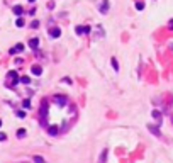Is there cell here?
Returning a JSON list of instances; mask_svg holds the SVG:
<instances>
[{"label": "cell", "instance_id": "6da1fadb", "mask_svg": "<svg viewBox=\"0 0 173 163\" xmlns=\"http://www.w3.org/2000/svg\"><path fill=\"white\" fill-rule=\"evenodd\" d=\"M75 31H76V34H88V32H90V27H87V26H78Z\"/></svg>", "mask_w": 173, "mask_h": 163}, {"label": "cell", "instance_id": "7a4b0ae2", "mask_svg": "<svg viewBox=\"0 0 173 163\" xmlns=\"http://www.w3.org/2000/svg\"><path fill=\"white\" fill-rule=\"evenodd\" d=\"M49 36H51V38H60V36H61V31L58 29V27H54V29L49 31Z\"/></svg>", "mask_w": 173, "mask_h": 163}, {"label": "cell", "instance_id": "3957f363", "mask_svg": "<svg viewBox=\"0 0 173 163\" xmlns=\"http://www.w3.org/2000/svg\"><path fill=\"white\" fill-rule=\"evenodd\" d=\"M48 133H49L51 136H56L58 133H60V129H58L56 126H49V128H48Z\"/></svg>", "mask_w": 173, "mask_h": 163}, {"label": "cell", "instance_id": "277c9868", "mask_svg": "<svg viewBox=\"0 0 173 163\" xmlns=\"http://www.w3.org/2000/svg\"><path fill=\"white\" fill-rule=\"evenodd\" d=\"M22 12H24V9L21 5H14V14L15 15H22Z\"/></svg>", "mask_w": 173, "mask_h": 163}, {"label": "cell", "instance_id": "5b68a950", "mask_svg": "<svg viewBox=\"0 0 173 163\" xmlns=\"http://www.w3.org/2000/svg\"><path fill=\"white\" fill-rule=\"evenodd\" d=\"M32 73H34V75H41V73H43V68H41V66H37V65H36V66H32Z\"/></svg>", "mask_w": 173, "mask_h": 163}, {"label": "cell", "instance_id": "8992f818", "mask_svg": "<svg viewBox=\"0 0 173 163\" xmlns=\"http://www.w3.org/2000/svg\"><path fill=\"white\" fill-rule=\"evenodd\" d=\"M29 44H31V48H32V49H36L37 46H39V39L34 38V39H31V43H29Z\"/></svg>", "mask_w": 173, "mask_h": 163}, {"label": "cell", "instance_id": "52a82bcc", "mask_svg": "<svg viewBox=\"0 0 173 163\" xmlns=\"http://www.w3.org/2000/svg\"><path fill=\"white\" fill-rule=\"evenodd\" d=\"M9 77L14 80V83H19V77H17V73H15V71H10V73H9Z\"/></svg>", "mask_w": 173, "mask_h": 163}, {"label": "cell", "instance_id": "ba28073f", "mask_svg": "<svg viewBox=\"0 0 173 163\" xmlns=\"http://www.w3.org/2000/svg\"><path fill=\"white\" fill-rule=\"evenodd\" d=\"M107 7H109V2H107V0H104V4H102V7H100V12L105 14V12H107Z\"/></svg>", "mask_w": 173, "mask_h": 163}, {"label": "cell", "instance_id": "9c48e42d", "mask_svg": "<svg viewBox=\"0 0 173 163\" xmlns=\"http://www.w3.org/2000/svg\"><path fill=\"white\" fill-rule=\"evenodd\" d=\"M107 153H109V150H104V151H102V155H100V163H105V158H107Z\"/></svg>", "mask_w": 173, "mask_h": 163}, {"label": "cell", "instance_id": "30bf717a", "mask_svg": "<svg viewBox=\"0 0 173 163\" xmlns=\"http://www.w3.org/2000/svg\"><path fill=\"white\" fill-rule=\"evenodd\" d=\"M22 49H24V46H22V44H17V46H15V49H12L10 53L14 54V53H17V51H22Z\"/></svg>", "mask_w": 173, "mask_h": 163}, {"label": "cell", "instance_id": "8fae6325", "mask_svg": "<svg viewBox=\"0 0 173 163\" xmlns=\"http://www.w3.org/2000/svg\"><path fill=\"white\" fill-rule=\"evenodd\" d=\"M15 26H17V27H22V26H24V19H22V17H19V19H17Z\"/></svg>", "mask_w": 173, "mask_h": 163}, {"label": "cell", "instance_id": "7c38bea8", "mask_svg": "<svg viewBox=\"0 0 173 163\" xmlns=\"http://www.w3.org/2000/svg\"><path fill=\"white\" fill-rule=\"evenodd\" d=\"M110 63H112L114 70H119V65H117V60H115V58H112V60H110Z\"/></svg>", "mask_w": 173, "mask_h": 163}, {"label": "cell", "instance_id": "4fadbf2b", "mask_svg": "<svg viewBox=\"0 0 173 163\" xmlns=\"http://www.w3.org/2000/svg\"><path fill=\"white\" fill-rule=\"evenodd\" d=\"M21 82L27 85V83H31V78H29V77H22V78H21Z\"/></svg>", "mask_w": 173, "mask_h": 163}, {"label": "cell", "instance_id": "5bb4252c", "mask_svg": "<svg viewBox=\"0 0 173 163\" xmlns=\"http://www.w3.org/2000/svg\"><path fill=\"white\" fill-rule=\"evenodd\" d=\"M31 27H32V29H37V27H39V21H32Z\"/></svg>", "mask_w": 173, "mask_h": 163}, {"label": "cell", "instance_id": "9a60e30c", "mask_svg": "<svg viewBox=\"0 0 173 163\" xmlns=\"http://www.w3.org/2000/svg\"><path fill=\"white\" fill-rule=\"evenodd\" d=\"M136 9H138V10H143V9H144V4H143V2H138V4H136Z\"/></svg>", "mask_w": 173, "mask_h": 163}, {"label": "cell", "instance_id": "2e32d148", "mask_svg": "<svg viewBox=\"0 0 173 163\" xmlns=\"http://www.w3.org/2000/svg\"><path fill=\"white\" fill-rule=\"evenodd\" d=\"M24 134H26L24 129H19V131H17V136H19V138H24Z\"/></svg>", "mask_w": 173, "mask_h": 163}, {"label": "cell", "instance_id": "e0dca14e", "mask_svg": "<svg viewBox=\"0 0 173 163\" xmlns=\"http://www.w3.org/2000/svg\"><path fill=\"white\" fill-rule=\"evenodd\" d=\"M34 161H36V163H44V160H43L41 156H34Z\"/></svg>", "mask_w": 173, "mask_h": 163}, {"label": "cell", "instance_id": "ac0fdd59", "mask_svg": "<svg viewBox=\"0 0 173 163\" xmlns=\"http://www.w3.org/2000/svg\"><path fill=\"white\" fill-rule=\"evenodd\" d=\"M22 105H24L26 109H29V107H31V102H29V100H24V102H22Z\"/></svg>", "mask_w": 173, "mask_h": 163}, {"label": "cell", "instance_id": "d6986e66", "mask_svg": "<svg viewBox=\"0 0 173 163\" xmlns=\"http://www.w3.org/2000/svg\"><path fill=\"white\" fill-rule=\"evenodd\" d=\"M7 139V134H4V133H0V141H5Z\"/></svg>", "mask_w": 173, "mask_h": 163}, {"label": "cell", "instance_id": "ffe728a7", "mask_svg": "<svg viewBox=\"0 0 173 163\" xmlns=\"http://www.w3.org/2000/svg\"><path fill=\"white\" fill-rule=\"evenodd\" d=\"M17 116H19V117H24V116H26V112H22V111H19V112H17Z\"/></svg>", "mask_w": 173, "mask_h": 163}, {"label": "cell", "instance_id": "44dd1931", "mask_svg": "<svg viewBox=\"0 0 173 163\" xmlns=\"http://www.w3.org/2000/svg\"><path fill=\"white\" fill-rule=\"evenodd\" d=\"M170 26H171V27H170V29H173V21H170Z\"/></svg>", "mask_w": 173, "mask_h": 163}, {"label": "cell", "instance_id": "7402d4cb", "mask_svg": "<svg viewBox=\"0 0 173 163\" xmlns=\"http://www.w3.org/2000/svg\"><path fill=\"white\" fill-rule=\"evenodd\" d=\"M0 126H2V119H0Z\"/></svg>", "mask_w": 173, "mask_h": 163}, {"label": "cell", "instance_id": "603a6c76", "mask_svg": "<svg viewBox=\"0 0 173 163\" xmlns=\"http://www.w3.org/2000/svg\"><path fill=\"white\" fill-rule=\"evenodd\" d=\"M29 2H36V0H29Z\"/></svg>", "mask_w": 173, "mask_h": 163}]
</instances>
